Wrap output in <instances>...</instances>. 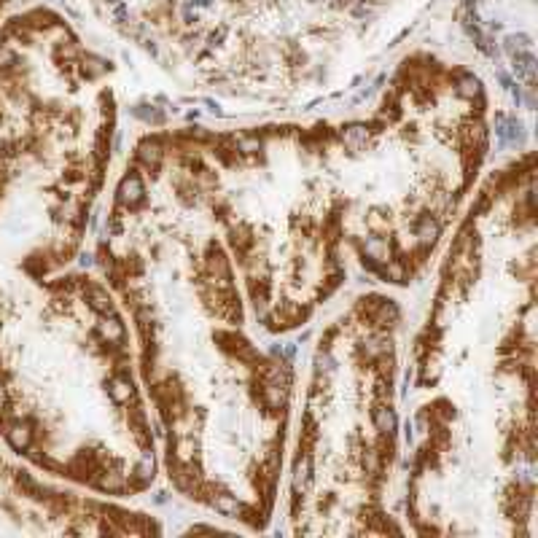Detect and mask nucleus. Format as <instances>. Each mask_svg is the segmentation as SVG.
Returning <instances> with one entry per match:
<instances>
[{"label":"nucleus","instance_id":"obj_1","mask_svg":"<svg viewBox=\"0 0 538 538\" xmlns=\"http://www.w3.org/2000/svg\"><path fill=\"white\" fill-rule=\"evenodd\" d=\"M197 3H199V6H207V3H210V0H197Z\"/></svg>","mask_w":538,"mask_h":538}]
</instances>
